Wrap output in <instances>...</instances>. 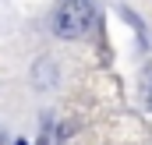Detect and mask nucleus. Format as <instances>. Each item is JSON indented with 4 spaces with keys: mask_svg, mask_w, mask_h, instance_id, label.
<instances>
[{
    "mask_svg": "<svg viewBox=\"0 0 152 145\" xmlns=\"http://www.w3.org/2000/svg\"><path fill=\"white\" fill-rule=\"evenodd\" d=\"M96 21H99V14H96L92 0H67L53 14V32L60 39H85L96 29Z\"/></svg>",
    "mask_w": 152,
    "mask_h": 145,
    "instance_id": "nucleus-1",
    "label": "nucleus"
},
{
    "mask_svg": "<svg viewBox=\"0 0 152 145\" xmlns=\"http://www.w3.org/2000/svg\"><path fill=\"white\" fill-rule=\"evenodd\" d=\"M18 145H28V142H18Z\"/></svg>",
    "mask_w": 152,
    "mask_h": 145,
    "instance_id": "nucleus-2",
    "label": "nucleus"
},
{
    "mask_svg": "<svg viewBox=\"0 0 152 145\" xmlns=\"http://www.w3.org/2000/svg\"><path fill=\"white\" fill-rule=\"evenodd\" d=\"M149 106H152V96H149Z\"/></svg>",
    "mask_w": 152,
    "mask_h": 145,
    "instance_id": "nucleus-3",
    "label": "nucleus"
}]
</instances>
